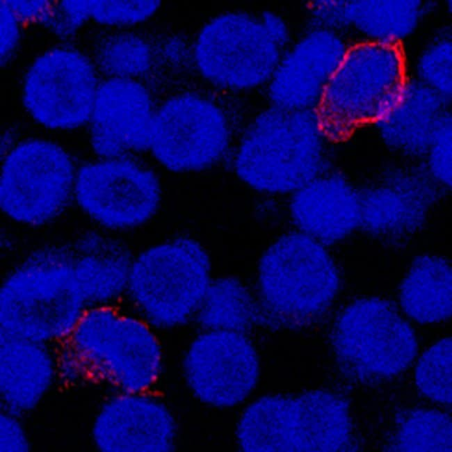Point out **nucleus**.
I'll return each instance as SVG.
<instances>
[{
	"label": "nucleus",
	"mask_w": 452,
	"mask_h": 452,
	"mask_svg": "<svg viewBox=\"0 0 452 452\" xmlns=\"http://www.w3.org/2000/svg\"><path fill=\"white\" fill-rule=\"evenodd\" d=\"M406 60L398 41L350 47L324 85L316 108L321 134L344 142L360 128L386 119L403 102Z\"/></svg>",
	"instance_id": "f257e3e1"
},
{
	"label": "nucleus",
	"mask_w": 452,
	"mask_h": 452,
	"mask_svg": "<svg viewBox=\"0 0 452 452\" xmlns=\"http://www.w3.org/2000/svg\"><path fill=\"white\" fill-rule=\"evenodd\" d=\"M350 430L346 402L314 391L255 401L240 419L237 438L245 451H337L348 443Z\"/></svg>",
	"instance_id": "f03ea898"
},
{
	"label": "nucleus",
	"mask_w": 452,
	"mask_h": 452,
	"mask_svg": "<svg viewBox=\"0 0 452 452\" xmlns=\"http://www.w3.org/2000/svg\"><path fill=\"white\" fill-rule=\"evenodd\" d=\"M316 115L278 107L250 124L235 168L251 187L269 193L298 191L318 177L322 168Z\"/></svg>",
	"instance_id": "7ed1b4c3"
},
{
	"label": "nucleus",
	"mask_w": 452,
	"mask_h": 452,
	"mask_svg": "<svg viewBox=\"0 0 452 452\" xmlns=\"http://www.w3.org/2000/svg\"><path fill=\"white\" fill-rule=\"evenodd\" d=\"M84 297L74 276L70 246L37 250L15 267L1 289L4 326L30 338L68 332Z\"/></svg>",
	"instance_id": "20e7f679"
},
{
	"label": "nucleus",
	"mask_w": 452,
	"mask_h": 452,
	"mask_svg": "<svg viewBox=\"0 0 452 452\" xmlns=\"http://www.w3.org/2000/svg\"><path fill=\"white\" fill-rule=\"evenodd\" d=\"M209 261L194 240L151 247L134 259L127 290L153 324H183L200 308L210 284Z\"/></svg>",
	"instance_id": "39448f33"
},
{
	"label": "nucleus",
	"mask_w": 452,
	"mask_h": 452,
	"mask_svg": "<svg viewBox=\"0 0 452 452\" xmlns=\"http://www.w3.org/2000/svg\"><path fill=\"white\" fill-rule=\"evenodd\" d=\"M259 284L269 308L302 321L328 307L339 282L321 244L302 233L284 236L269 247L260 262Z\"/></svg>",
	"instance_id": "423d86ee"
},
{
	"label": "nucleus",
	"mask_w": 452,
	"mask_h": 452,
	"mask_svg": "<svg viewBox=\"0 0 452 452\" xmlns=\"http://www.w3.org/2000/svg\"><path fill=\"white\" fill-rule=\"evenodd\" d=\"M332 342L339 360L359 378L396 375L417 350L414 333L396 307L377 298L349 305L337 319Z\"/></svg>",
	"instance_id": "0eeeda50"
},
{
	"label": "nucleus",
	"mask_w": 452,
	"mask_h": 452,
	"mask_svg": "<svg viewBox=\"0 0 452 452\" xmlns=\"http://www.w3.org/2000/svg\"><path fill=\"white\" fill-rule=\"evenodd\" d=\"M73 184V165L63 149L47 141H27L15 147L3 164L1 207L17 222L43 224L64 210Z\"/></svg>",
	"instance_id": "6e6552de"
},
{
	"label": "nucleus",
	"mask_w": 452,
	"mask_h": 452,
	"mask_svg": "<svg viewBox=\"0 0 452 452\" xmlns=\"http://www.w3.org/2000/svg\"><path fill=\"white\" fill-rule=\"evenodd\" d=\"M195 56L207 79L231 89L264 83L273 76L280 58L278 45L264 23L241 13L210 21L199 35Z\"/></svg>",
	"instance_id": "1a4fd4ad"
},
{
	"label": "nucleus",
	"mask_w": 452,
	"mask_h": 452,
	"mask_svg": "<svg viewBox=\"0 0 452 452\" xmlns=\"http://www.w3.org/2000/svg\"><path fill=\"white\" fill-rule=\"evenodd\" d=\"M228 141L223 113L198 96L175 97L154 115L150 147L170 170L197 171L211 166L222 157Z\"/></svg>",
	"instance_id": "9d476101"
},
{
	"label": "nucleus",
	"mask_w": 452,
	"mask_h": 452,
	"mask_svg": "<svg viewBox=\"0 0 452 452\" xmlns=\"http://www.w3.org/2000/svg\"><path fill=\"white\" fill-rule=\"evenodd\" d=\"M97 77L83 54L55 49L38 58L29 70L23 101L31 115L50 128H72L91 118Z\"/></svg>",
	"instance_id": "9b49d317"
},
{
	"label": "nucleus",
	"mask_w": 452,
	"mask_h": 452,
	"mask_svg": "<svg viewBox=\"0 0 452 452\" xmlns=\"http://www.w3.org/2000/svg\"><path fill=\"white\" fill-rule=\"evenodd\" d=\"M75 195L93 220L111 229L136 227L150 219L160 202V187L150 170L128 160H110L81 168Z\"/></svg>",
	"instance_id": "f8f14e48"
},
{
	"label": "nucleus",
	"mask_w": 452,
	"mask_h": 452,
	"mask_svg": "<svg viewBox=\"0 0 452 452\" xmlns=\"http://www.w3.org/2000/svg\"><path fill=\"white\" fill-rule=\"evenodd\" d=\"M186 381L202 402L230 407L242 402L259 376L256 352L241 333L211 330L197 337L184 360Z\"/></svg>",
	"instance_id": "ddd939ff"
},
{
	"label": "nucleus",
	"mask_w": 452,
	"mask_h": 452,
	"mask_svg": "<svg viewBox=\"0 0 452 452\" xmlns=\"http://www.w3.org/2000/svg\"><path fill=\"white\" fill-rule=\"evenodd\" d=\"M74 341L99 357L110 377L127 388L145 386L159 372V346L148 327L111 308L81 317Z\"/></svg>",
	"instance_id": "4468645a"
},
{
	"label": "nucleus",
	"mask_w": 452,
	"mask_h": 452,
	"mask_svg": "<svg viewBox=\"0 0 452 452\" xmlns=\"http://www.w3.org/2000/svg\"><path fill=\"white\" fill-rule=\"evenodd\" d=\"M154 115L145 88L129 78L99 86L91 116L95 151L107 158L150 147Z\"/></svg>",
	"instance_id": "2eb2a0df"
},
{
	"label": "nucleus",
	"mask_w": 452,
	"mask_h": 452,
	"mask_svg": "<svg viewBox=\"0 0 452 452\" xmlns=\"http://www.w3.org/2000/svg\"><path fill=\"white\" fill-rule=\"evenodd\" d=\"M291 211L303 234L323 244L343 239L361 224L360 195L335 175L318 177L298 190Z\"/></svg>",
	"instance_id": "dca6fc26"
},
{
	"label": "nucleus",
	"mask_w": 452,
	"mask_h": 452,
	"mask_svg": "<svg viewBox=\"0 0 452 452\" xmlns=\"http://www.w3.org/2000/svg\"><path fill=\"white\" fill-rule=\"evenodd\" d=\"M70 247L73 271L86 300H110L127 290L134 259L124 243L88 233Z\"/></svg>",
	"instance_id": "f3484780"
},
{
	"label": "nucleus",
	"mask_w": 452,
	"mask_h": 452,
	"mask_svg": "<svg viewBox=\"0 0 452 452\" xmlns=\"http://www.w3.org/2000/svg\"><path fill=\"white\" fill-rule=\"evenodd\" d=\"M117 404L109 409L106 420L112 450L172 451L175 423L164 407L134 401Z\"/></svg>",
	"instance_id": "a211bd4d"
},
{
	"label": "nucleus",
	"mask_w": 452,
	"mask_h": 452,
	"mask_svg": "<svg viewBox=\"0 0 452 452\" xmlns=\"http://www.w3.org/2000/svg\"><path fill=\"white\" fill-rule=\"evenodd\" d=\"M451 269L444 259L417 257L404 277L400 289L401 306L405 313L421 323H435L451 314Z\"/></svg>",
	"instance_id": "6ab92c4d"
},
{
	"label": "nucleus",
	"mask_w": 452,
	"mask_h": 452,
	"mask_svg": "<svg viewBox=\"0 0 452 452\" xmlns=\"http://www.w3.org/2000/svg\"><path fill=\"white\" fill-rule=\"evenodd\" d=\"M428 200V194L412 186L371 191L360 195L361 224L379 235L410 232L421 224Z\"/></svg>",
	"instance_id": "aec40b11"
},
{
	"label": "nucleus",
	"mask_w": 452,
	"mask_h": 452,
	"mask_svg": "<svg viewBox=\"0 0 452 452\" xmlns=\"http://www.w3.org/2000/svg\"><path fill=\"white\" fill-rule=\"evenodd\" d=\"M317 40H314L313 51L311 40L308 45L300 46L278 64L273 75L270 93L276 107L300 111L314 99L316 85L325 74H332V65H324L322 48L318 51Z\"/></svg>",
	"instance_id": "412c9836"
},
{
	"label": "nucleus",
	"mask_w": 452,
	"mask_h": 452,
	"mask_svg": "<svg viewBox=\"0 0 452 452\" xmlns=\"http://www.w3.org/2000/svg\"><path fill=\"white\" fill-rule=\"evenodd\" d=\"M197 312L200 323L212 330L241 332L257 318L252 296L233 278L218 279L210 283Z\"/></svg>",
	"instance_id": "4be33fe9"
},
{
	"label": "nucleus",
	"mask_w": 452,
	"mask_h": 452,
	"mask_svg": "<svg viewBox=\"0 0 452 452\" xmlns=\"http://www.w3.org/2000/svg\"><path fill=\"white\" fill-rule=\"evenodd\" d=\"M396 451H451V419L436 410L417 411L400 426Z\"/></svg>",
	"instance_id": "5701e85b"
},
{
	"label": "nucleus",
	"mask_w": 452,
	"mask_h": 452,
	"mask_svg": "<svg viewBox=\"0 0 452 452\" xmlns=\"http://www.w3.org/2000/svg\"><path fill=\"white\" fill-rule=\"evenodd\" d=\"M416 384L428 398L451 404V338L439 340L420 357L415 371Z\"/></svg>",
	"instance_id": "b1692460"
},
{
	"label": "nucleus",
	"mask_w": 452,
	"mask_h": 452,
	"mask_svg": "<svg viewBox=\"0 0 452 452\" xmlns=\"http://www.w3.org/2000/svg\"><path fill=\"white\" fill-rule=\"evenodd\" d=\"M102 70L115 78H129L146 71L150 53L145 44L137 37L122 35L105 42L98 54Z\"/></svg>",
	"instance_id": "393cba45"
},
{
	"label": "nucleus",
	"mask_w": 452,
	"mask_h": 452,
	"mask_svg": "<svg viewBox=\"0 0 452 452\" xmlns=\"http://www.w3.org/2000/svg\"><path fill=\"white\" fill-rule=\"evenodd\" d=\"M160 3L154 0L90 1V15L104 24H133L152 15Z\"/></svg>",
	"instance_id": "a878e982"
},
{
	"label": "nucleus",
	"mask_w": 452,
	"mask_h": 452,
	"mask_svg": "<svg viewBox=\"0 0 452 452\" xmlns=\"http://www.w3.org/2000/svg\"><path fill=\"white\" fill-rule=\"evenodd\" d=\"M18 38L16 16L6 1H1V58L15 47Z\"/></svg>",
	"instance_id": "bb28decb"
},
{
	"label": "nucleus",
	"mask_w": 452,
	"mask_h": 452,
	"mask_svg": "<svg viewBox=\"0 0 452 452\" xmlns=\"http://www.w3.org/2000/svg\"><path fill=\"white\" fill-rule=\"evenodd\" d=\"M263 23L277 45H282L286 33L280 19L271 15H266Z\"/></svg>",
	"instance_id": "cd10ccee"
}]
</instances>
